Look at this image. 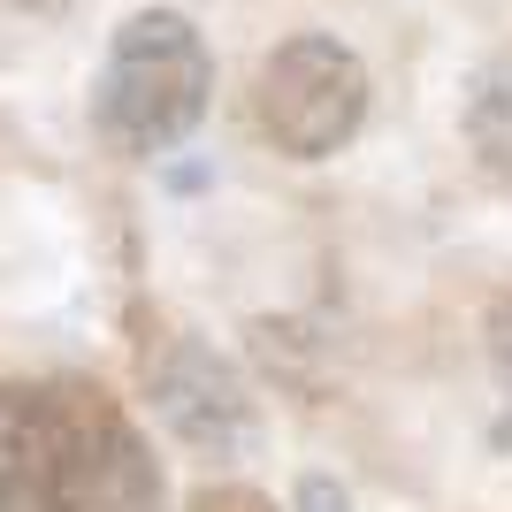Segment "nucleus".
Listing matches in <instances>:
<instances>
[{
	"label": "nucleus",
	"instance_id": "obj_6",
	"mask_svg": "<svg viewBox=\"0 0 512 512\" xmlns=\"http://www.w3.org/2000/svg\"><path fill=\"white\" fill-rule=\"evenodd\" d=\"M291 512H352V490H344L337 474H299V490H291Z\"/></svg>",
	"mask_w": 512,
	"mask_h": 512
},
{
	"label": "nucleus",
	"instance_id": "obj_5",
	"mask_svg": "<svg viewBox=\"0 0 512 512\" xmlns=\"http://www.w3.org/2000/svg\"><path fill=\"white\" fill-rule=\"evenodd\" d=\"M467 153L490 184H512V62H490L467 85Z\"/></svg>",
	"mask_w": 512,
	"mask_h": 512
},
{
	"label": "nucleus",
	"instance_id": "obj_1",
	"mask_svg": "<svg viewBox=\"0 0 512 512\" xmlns=\"http://www.w3.org/2000/svg\"><path fill=\"white\" fill-rule=\"evenodd\" d=\"M161 474L85 383H0V512H153Z\"/></svg>",
	"mask_w": 512,
	"mask_h": 512
},
{
	"label": "nucleus",
	"instance_id": "obj_4",
	"mask_svg": "<svg viewBox=\"0 0 512 512\" xmlns=\"http://www.w3.org/2000/svg\"><path fill=\"white\" fill-rule=\"evenodd\" d=\"M146 398H153V421L169 428L184 451H199V459L260 451V398L245 383V367L222 360L199 337H169L146 360Z\"/></svg>",
	"mask_w": 512,
	"mask_h": 512
},
{
	"label": "nucleus",
	"instance_id": "obj_2",
	"mask_svg": "<svg viewBox=\"0 0 512 512\" xmlns=\"http://www.w3.org/2000/svg\"><path fill=\"white\" fill-rule=\"evenodd\" d=\"M214 100V54L192 16L176 8H138L107 39V62L92 77V130L130 161L184 146L207 123Z\"/></svg>",
	"mask_w": 512,
	"mask_h": 512
},
{
	"label": "nucleus",
	"instance_id": "obj_8",
	"mask_svg": "<svg viewBox=\"0 0 512 512\" xmlns=\"http://www.w3.org/2000/svg\"><path fill=\"white\" fill-rule=\"evenodd\" d=\"M192 512H268L253 490H199V505Z\"/></svg>",
	"mask_w": 512,
	"mask_h": 512
},
{
	"label": "nucleus",
	"instance_id": "obj_7",
	"mask_svg": "<svg viewBox=\"0 0 512 512\" xmlns=\"http://www.w3.org/2000/svg\"><path fill=\"white\" fill-rule=\"evenodd\" d=\"M490 367H497V383H505V398H512V299L490 306Z\"/></svg>",
	"mask_w": 512,
	"mask_h": 512
},
{
	"label": "nucleus",
	"instance_id": "obj_3",
	"mask_svg": "<svg viewBox=\"0 0 512 512\" xmlns=\"http://www.w3.org/2000/svg\"><path fill=\"white\" fill-rule=\"evenodd\" d=\"M253 115L291 161H329L367 123V62L329 31L283 39L253 77Z\"/></svg>",
	"mask_w": 512,
	"mask_h": 512
}]
</instances>
